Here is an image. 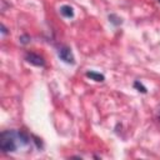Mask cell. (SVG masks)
<instances>
[{"instance_id":"cell-1","label":"cell","mask_w":160,"mask_h":160,"mask_svg":"<svg viewBox=\"0 0 160 160\" xmlns=\"http://www.w3.org/2000/svg\"><path fill=\"white\" fill-rule=\"evenodd\" d=\"M29 142V138L20 131L6 130L0 134V149L4 152L15 151L19 146H24Z\"/></svg>"},{"instance_id":"cell-2","label":"cell","mask_w":160,"mask_h":160,"mask_svg":"<svg viewBox=\"0 0 160 160\" xmlns=\"http://www.w3.org/2000/svg\"><path fill=\"white\" fill-rule=\"evenodd\" d=\"M59 58L64 61V62H66V64H74L75 62V58H74V55H72V51H71V49L70 48H68V46H61L60 49H59Z\"/></svg>"},{"instance_id":"cell-3","label":"cell","mask_w":160,"mask_h":160,"mask_svg":"<svg viewBox=\"0 0 160 160\" xmlns=\"http://www.w3.org/2000/svg\"><path fill=\"white\" fill-rule=\"evenodd\" d=\"M25 60H26L28 62L35 65V66H44V64H45L42 56H40V55H38V54H35V52H26Z\"/></svg>"},{"instance_id":"cell-4","label":"cell","mask_w":160,"mask_h":160,"mask_svg":"<svg viewBox=\"0 0 160 160\" xmlns=\"http://www.w3.org/2000/svg\"><path fill=\"white\" fill-rule=\"evenodd\" d=\"M60 12L65 18H72L74 16V10H72V8L70 5H62L60 8Z\"/></svg>"},{"instance_id":"cell-5","label":"cell","mask_w":160,"mask_h":160,"mask_svg":"<svg viewBox=\"0 0 160 160\" xmlns=\"http://www.w3.org/2000/svg\"><path fill=\"white\" fill-rule=\"evenodd\" d=\"M86 76L90 78L91 80H95V81H104L105 80V76L100 72H96V71H88Z\"/></svg>"},{"instance_id":"cell-6","label":"cell","mask_w":160,"mask_h":160,"mask_svg":"<svg viewBox=\"0 0 160 160\" xmlns=\"http://www.w3.org/2000/svg\"><path fill=\"white\" fill-rule=\"evenodd\" d=\"M134 86L139 90V91H141V92H146V88L141 84V82H139V81H135V84H134Z\"/></svg>"},{"instance_id":"cell-7","label":"cell","mask_w":160,"mask_h":160,"mask_svg":"<svg viewBox=\"0 0 160 160\" xmlns=\"http://www.w3.org/2000/svg\"><path fill=\"white\" fill-rule=\"evenodd\" d=\"M1 31H2V34H6L8 31H6V28L4 26V25H1Z\"/></svg>"},{"instance_id":"cell-8","label":"cell","mask_w":160,"mask_h":160,"mask_svg":"<svg viewBox=\"0 0 160 160\" xmlns=\"http://www.w3.org/2000/svg\"><path fill=\"white\" fill-rule=\"evenodd\" d=\"M158 1H159V2H160V0H158Z\"/></svg>"}]
</instances>
